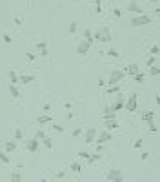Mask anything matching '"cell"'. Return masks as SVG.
<instances>
[{
  "label": "cell",
  "instance_id": "obj_1",
  "mask_svg": "<svg viewBox=\"0 0 160 182\" xmlns=\"http://www.w3.org/2000/svg\"><path fill=\"white\" fill-rule=\"evenodd\" d=\"M93 40L96 42H106V44H109L111 40H113V35H111V29L109 28H100L98 31H95L93 33Z\"/></svg>",
  "mask_w": 160,
  "mask_h": 182
},
{
  "label": "cell",
  "instance_id": "obj_2",
  "mask_svg": "<svg viewBox=\"0 0 160 182\" xmlns=\"http://www.w3.org/2000/svg\"><path fill=\"white\" fill-rule=\"evenodd\" d=\"M151 20L153 18L149 15H145V13H144V15H135L133 18L129 20V26H131V28H142V26L151 24Z\"/></svg>",
  "mask_w": 160,
  "mask_h": 182
},
{
  "label": "cell",
  "instance_id": "obj_3",
  "mask_svg": "<svg viewBox=\"0 0 160 182\" xmlns=\"http://www.w3.org/2000/svg\"><path fill=\"white\" fill-rule=\"evenodd\" d=\"M124 77H126V73H124L122 69H113L111 71V75H109V80L106 84H109V86H116L120 80H124Z\"/></svg>",
  "mask_w": 160,
  "mask_h": 182
},
{
  "label": "cell",
  "instance_id": "obj_4",
  "mask_svg": "<svg viewBox=\"0 0 160 182\" xmlns=\"http://www.w3.org/2000/svg\"><path fill=\"white\" fill-rule=\"evenodd\" d=\"M89 49H91V44L86 42V40H80L78 46H76V53H78V55H87Z\"/></svg>",
  "mask_w": 160,
  "mask_h": 182
},
{
  "label": "cell",
  "instance_id": "obj_5",
  "mask_svg": "<svg viewBox=\"0 0 160 182\" xmlns=\"http://www.w3.org/2000/svg\"><path fill=\"white\" fill-rule=\"evenodd\" d=\"M107 179L111 182H124V177H122V171L120 170H111L107 173Z\"/></svg>",
  "mask_w": 160,
  "mask_h": 182
},
{
  "label": "cell",
  "instance_id": "obj_6",
  "mask_svg": "<svg viewBox=\"0 0 160 182\" xmlns=\"http://www.w3.org/2000/svg\"><path fill=\"white\" fill-rule=\"evenodd\" d=\"M127 11H133L135 15H144V9L140 8V4H138L136 0H131L127 4Z\"/></svg>",
  "mask_w": 160,
  "mask_h": 182
},
{
  "label": "cell",
  "instance_id": "obj_7",
  "mask_svg": "<svg viewBox=\"0 0 160 182\" xmlns=\"http://www.w3.org/2000/svg\"><path fill=\"white\" fill-rule=\"evenodd\" d=\"M27 151H31V153H37L38 149H40V140H37V138H31V140H27Z\"/></svg>",
  "mask_w": 160,
  "mask_h": 182
},
{
  "label": "cell",
  "instance_id": "obj_8",
  "mask_svg": "<svg viewBox=\"0 0 160 182\" xmlns=\"http://www.w3.org/2000/svg\"><path fill=\"white\" fill-rule=\"evenodd\" d=\"M136 100H138V95H136V93H133V95L129 97V100H127V102L124 104V106H126L129 111H135V109H136V104H138Z\"/></svg>",
  "mask_w": 160,
  "mask_h": 182
},
{
  "label": "cell",
  "instance_id": "obj_9",
  "mask_svg": "<svg viewBox=\"0 0 160 182\" xmlns=\"http://www.w3.org/2000/svg\"><path fill=\"white\" fill-rule=\"evenodd\" d=\"M96 135H98V131L95 129V127H87L86 129V142H95V138H96Z\"/></svg>",
  "mask_w": 160,
  "mask_h": 182
},
{
  "label": "cell",
  "instance_id": "obj_10",
  "mask_svg": "<svg viewBox=\"0 0 160 182\" xmlns=\"http://www.w3.org/2000/svg\"><path fill=\"white\" fill-rule=\"evenodd\" d=\"M122 107H124V97H122V95H116V97H115V104L111 106V109L116 113V111H120Z\"/></svg>",
  "mask_w": 160,
  "mask_h": 182
},
{
  "label": "cell",
  "instance_id": "obj_11",
  "mask_svg": "<svg viewBox=\"0 0 160 182\" xmlns=\"http://www.w3.org/2000/svg\"><path fill=\"white\" fill-rule=\"evenodd\" d=\"M109 140H111V133L109 131H100L98 135H96V142H100V144L109 142Z\"/></svg>",
  "mask_w": 160,
  "mask_h": 182
},
{
  "label": "cell",
  "instance_id": "obj_12",
  "mask_svg": "<svg viewBox=\"0 0 160 182\" xmlns=\"http://www.w3.org/2000/svg\"><path fill=\"white\" fill-rule=\"evenodd\" d=\"M138 71H140V66H138V64H129V66L126 67V71H124V73H127L129 77H135Z\"/></svg>",
  "mask_w": 160,
  "mask_h": 182
},
{
  "label": "cell",
  "instance_id": "obj_13",
  "mask_svg": "<svg viewBox=\"0 0 160 182\" xmlns=\"http://www.w3.org/2000/svg\"><path fill=\"white\" fill-rule=\"evenodd\" d=\"M102 117H104V120H115V111L111 109V107H106L104 113H102Z\"/></svg>",
  "mask_w": 160,
  "mask_h": 182
},
{
  "label": "cell",
  "instance_id": "obj_14",
  "mask_svg": "<svg viewBox=\"0 0 160 182\" xmlns=\"http://www.w3.org/2000/svg\"><path fill=\"white\" fill-rule=\"evenodd\" d=\"M84 40L93 46V42H95V40H93V31H91V29H87V28L84 29Z\"/></svg>",
  "mask_w": 160,
  "mask_h": 182
},
{
  "label": "cell",
  "instance_id": "obj_15",
  "mask_svg": "<svg viewBox=\"0 0 160 182\" xmlns=\"http://www.w3.org/2000/svg\"><path fill=\"white\" fill-rule=\"evenodd\" d=\"M33 80H35L33 75H20L18 77V82H22V84H29V82H33Z\"/></svg>",
  "mask_w": 160,
  "mask_h": 182
},
{
  "label": "cell",
  "instance_id": "obj_16",
  "mask_svg": "<svg viewBox=\"0 0 160 182\" xmlns=\"http://www.w3.org/2000/svg\"><path fill=\"white\" fill-rule=\"evenodd\" d=\"M153 118H155V111H148V113H144V115H142V120H144V122H153Z\"/></svg>",
  "mask_w": 160,
  "mask_h": 182
},
{
  "label": "cell",
  "instance_id": "obj_17",
  "mask_svg": "<svg viewBox=\"0 0 160 182\" xmlns=\"http://www.w3.org/2000/svg\"><path fill=\"white\" fill-rule=\"evenodd\" d=\"M9 93H11L13 98H18V97H20V91H18V87H17L15 84H9Z\"/></svg>",
  "mask_w": 160,
  "mask_h": 182
},
{
  "label": "cell",
  "instance_id": "obj_18",
  "mask_svg": "<svg viewBox=\"0 0 160 182\" xmlns=\"http://www.w3.org/2000/svg\"><path fill=\"white\" fill-rule=\"evenodd\" d=\"M106 127H107V131H113L118 127V122L116 120H106Z\"/></svg>",
  "mask_w": 160,
  "mask_h": 182
},
{
  "label": "cell",
  "instance_id": "obj_19",
  "mask_svg": "<svg viewBox=\"0 0 160 182\" xmlns=\"http://www.w3.org/2000/svg\"><path fill=\"white\" fill-rule=\"evenodd\" d=\"M15 147H17V142H15V140H8V142H6V153L15 151Z\"/></svg>",
  "mask_w": 160,
  "mask_h": 182
},
{
  "label": "cell",
  "instance_id": "obj_20",
  "mask_svg": "<svg viewBox=\"0 0 160 182\" xmlns=\"http://www.w3.org/2000/svg\"><path fill=\"white\" fill-rule=\"evenodd\" d=\"M53 117L51 115H40L38 117V124H47V122H51Z\"/></svg>",
  "mask_w": 160,
  "mask_h": 182
},
{
  "label": "cell",
  "instance_id": "obj_21",
  "mask_svg": "<svg viewBox=\"0 0 160 182\" xmlns=\"http://www.w3.org/2000/svg\"><path fill=\"white\" fill-rule=\"evenodd\" d=\"M8 182H22V175H20L18 171H13V175H11V179H9Z\"/></svg>",
  "mask_w": 160,
  "mask_h": 182
},
{
  "label": "cell",
  "instance_id": "obj_22",
  "mask_svg": "<svg viewBox=\"0 0 160 182\" xmlns=\"http://www.w3.org/2000/svg\"><path fill=\"white\" fill-rule=\"evenodd\" d=\"M9 78H11V84H18V75H17V73L15 71H9Z\"/></svg>",
  "mask_w": 160,
  "mask_h": 182
},
{
  "label": "cell",
  "instance_id": "obj_23",
  "mask_svg": "<svg viewBox=\"0 0 160 182\" xmlns=\"http://www.w3.org/2000/svg\"><path fill=\"white\" fill-rule=\"evenodd\" d=\"M40 144H44V147H47V149H51V147H53V140L46 137V138H44V140H42Z\"/></svg>",
  "mask_w": 160,
  "mask_h": 182
},
{
  "label": "cell",
  "instance_id": "obj_24",
  "mask_svg": "<svg viewBox=\"0 0 160 182\" xmlns=\"http://www.w3.org/2000/svg\"><path fill=\"white\" fill-rule=\"evenodd\" d=\"M0 160H2L4 164H9V157H8V153H6V151H0Z\"/></svg>",
  "mask_w": 160,
  "mask_h": 182
},
{
  "label": "cell",
  "instance_id": "obj_25",
  "mask_svg": "<svg viewBox=\"0 0 160 182\" xmlns=\"http://www.w3.org/2000/svg\"><path fill=\"white\" fill-rule=\"evenodd\" d=\"M118 91H120V86H111L109 89H107V93H109V95H115V93L118 95Z\"/></svg>",
  "mask_w": 160,
  "mask_h": 182
},
{
  "label": "cell",
  "instance_id": "obj_26",
  "mask_svg": "<svg viewBox=\"0 0 160 182\" xmlns=\"http://www.w3.org/2000/svg\"><path fill=\"white\" fill-rule=\"evenodd\" d=\"M2 40H4L6 44H11V42H13V38H11L9 33H2Z\"/></svg>",
  "mask_w": 160,
  "mask_h": 182
},
{
  "label": "cell",
  "instance_id": "obj_27",
  "mask_svg": "<svg viewBox=\"0 0 160 182\" xmlns=\"http://www.w3.org/2000/svg\"><path fill=\"white\" fill-rule=\"evenodd\" d=\"M145 64H148L149 67H151V66H157V57H153V55H151L148 60H145Z\"/></svg>",
  "mask_w": 160,
  "mask_h": 182
},
{
  "label": "cell",
  "instance_id": "obj_28",
  "mask_svg": "<svg viewBox=\"0 0 160 182\" xmlns=\"http://www.w3.org/2000/svg\"><path fill=\"white\" fill-rule=\"evenodd\" d=\"M102 157H100V153H95V155H89V162H96V160H100Z\"/></svg>",
  "mask_w": 160,
  "mask_h": 182
},
{
  "label": "cell",
  "instance_id": "obj_29",
  "mask_svg": "<svg viewBox=\"0 0 160 182\" xmlns=\"http://www.w3.org/2000/svg\"><path fill=\"white\" fill-rule=\"evenodd\" d=\"M144 77H145L144 71H138L136 75H135V80H136V82H144Z\"/></svg>",
  "mask_w": 160,
  "mask_h": 182
},
{
  "label": "cell",
  "instance_id": "obj_30",
  "mask_svg": "<svg viewBox=\"0 0 160 182\" xmlns=\"http://www.w3.org/2000/svg\"><path fill=\"white\" fill-rule=\"evenodd\" d=\"M37 48H38L40 51H44V49H47V42H46V40H42V42H37Z\"/></svg>",
  "mask_w": 160,
  "mask_h": 182
},
{
  "label": "cell",
  "instance_id": "obj_31",
  "mask_svg": "<svg viewBox=\"0 0 160 182\" xmlns=\"http://www.w3.org/2000/svg\"><path fill=\"white\" fill-rule=\"evenodd\" d=\"M151 55L153 57H158V44H153L151 46Z\"/></svg>",
  "mask_w": 160,
  "mask_h": 182
},
{
  "label": "cell",
  "instance_id": "obj_32",
  "mask_svg": "<svg viewBox=\"0 0 160 182\" xmlns=\"http://www.w3.org/2000/svg\"><path fill=\"white\" fill-rule=\"evenodd\" d=\"M149 69H151L149 73H151V75H153V77H157V75H158V73H160V69H158V66H151V67H149Z\"/></svg>",
  "mask_w": 160,
  "mask_h": 182
},
{
  "label": "cell",
  "instance_id": "obj_33",
  "mask_svg": "<svg viewBox=\"0 0 160 182\" xmlns=\"http://www.w3.org/2000/svg\"><path fill=\"white\" fill-rule=\"evenodd\" d=\"M22 137H24L22 129H17V131H15V142H17V140H22Z\"/></svg>",
  "mask_w": 160,
  "mask_h": 182
},
{
  "label": "cell",
  "instance_id": "obj_34",
  "mask_svg": "<svg viewBox=\"0 0 160 182\" xmlns=\"http://www.w3.org/2000/svg\"><path fill=\"white\" fill-rule=\"evenodd\" d=\"M35 138H37V140H44V138H46V133H44L42 129H38V131H37V137H35Z\"/></svg>",
  "mask_w": 160,
  "mask_h": 182
},
{
  "label": "cell",
  "instance_id": "obj_35",
  "mask_svg": "<svg viewBox=\"0 0 160 182\" xmlns=\"http://www.w3.org/2000/svg\"><path fill=\"white\" fill-rule=\"evenodd\" d=\"M107 55H109V57H113V58L120 57V55H118V51H116V49H109V51H107Z\"/></svg>",
  "mask_w": 160,
  "mask_h": 182
},
{
  "label": "cell",
  "instance_id": "obj_36",
  "mask_svg": "<svg viewBox=\"0 0 160 182\" xmlns=\"http://www.w3.org/2000/svg\"><path fill=\"white\" fill-rule=\"evenodd\" d=\"M71 170H73L75 173H78V171L82 170V167H80V164H76V162H73V164H71Z\"/></svg>",
  "mask_w": 160,
  "mask_h": 182
},
{
  "label": "cell",
  "instance_id": "obj_37",
  "mask_svg": "<svg viewBox=\"0 0 160 182\" xmlns=\"http://www.w3.org/2000/svg\"><path fill=\"white\" fill-rule=\"evenodd\" d=\"M76 26H78L76 22H71V24H69V33H76Z\"/></svg>",
  "mask_w": 160,
  "mask_h": 182
},
{
  "label": "cell",
  "instance_id": "obj_38",
  "mask_svg": "<svg viewBox=\"0 0 160 182\" xmlns=\"http://www.w3.org/2000/svg\"><path fill=\"white\" fill-rule=\"evenodd\" d=\"M64 129H66V127H64V126H60V124H58V126H55V131H58V133H64Z\"/></svg>",
  "mask_w": 160,
  "mask_h": 182
},
{
  "label": "cell",
  "instance_id": "obj_39",
  "mask_svg": "<svg viewBox=\"0 0 160 182\" xmlns=\"http://www.w3.org/2000/svg\"><path fill=\"white\" fill-rule=\"evenodd\" d=\"M78 157H82V158H86V160H87V158H89V153H86V151H80V153H78Z\"/></svg>",
  "mask_w": 160,
  "mask_h": 182
},
{
  "label": "cell",
  "instance_id": "obj_40",
  "mask_svg": "<svg viewBox=\"0 0 160 182\" xmlns=\"http://www.w3.org/2000/svg\"><path fill=\"white\" fill-rule=\"evenodd\" d=\"M82 131H84V129H82V127H78V129L73 131V135H75V137H78V135H82Z\"/></svg>",
  "mask_w": 160,
  "mask_h": 182
},
{
  "label": "cell",
  "instance_id": "obj_41",
  "mask_svg": "<svg viewBox=\"0 0 160 182\" xmlns=\"http://www.w3.org/2000/svg\"><path fill=\"white\" fill-rule=\"evenodd\" d=\"M113 11H115V17H116V18L122 17V11H120V9H113Z\"/></svg>",
  "mask_w": 160,
  "mask_h": 182
},
{
  "label": "cell",
  "instance_id": "obj_42",
  "mask_svg": "<svg viewBox=\"0 0 160 182\" xmlns=\"http://www.w3.org/2000/svg\"><path fill=\"white\" fill-rule=\"evenodd\" d=\"M26 57H27V60H35V58H37V57H35V55H33V53H27V55H26Z\"/></svg>",
  "mask_w": 160,
  "mask_h": 182
},
{
  "label": "cell",
  "instance_id": "obj_43",
  "mask_svg": "<svg viewBox=\"0 0 160 182\" xmlns=\"http://www.w3.org/2000/svg\"><path fill=\"white\" fill-rule=\"evenodd\" d=\"M135 147H142V138H138L136 142H135Z\"/></svg>",
  "mask_w": 160,
  "mask_h": 182
},
{
  "label": "cell",
  "instance_id": "obj_44",
  "mask_svg": "<svg viewBox=\"0 0 160 182\" xmlns=\"http://www.w3.org/2000/svg\"><path fill=\"white\" fill-rule=\"evenodd\" d=\"M64 177H66V171H60V173L57 175V179H64Z\"/></svg>",
  "mask_w": 160,
  "mask_h": 182
},
{
  "label": "cell",
  "instance_id": "obj_45",
  "mask_svg": "<svg viewBox=\"0 0 160 182\" xmlns=\"http://www.w3.org/2000/svg\"><path fill=\"white\" fill-rule=\"evenodd\" d=\"M40 55H42V57H47V55H49V51L44 49V51H40Z\"/></svg>",
  "mask_w": 160,
  "mask_h": 182
},
{
  "label": "cell",
  "instance_id": "obj_46",
  "mask_svg": "<svg viewBox=\"0 0 160 182\" xmlns=\"http://www.w3.org/2000/svg\"><path fill=\"white\" fill-rule=\"evenodd\" d=\"M15 24H18V26H20V24H22V18L17 17V18H15Z\"/></svg>",
  "mask_w": 160,
  "mask_h": 182
},
{
  "label": "cell",
  "instance_id": "obj_47",
  "mask_svg": "<svg viewBox=\"0 0 160 182\" xmlns=\"http://www.w3.org/2000/svg\"><path fill=\"white\" fill-rule=\"evenodd\" d=\"M33 2H35V0H31V4H33Z\"/></svg>",
  "mask_w": 160,
  "mask_h": 182
}]
</instances>
